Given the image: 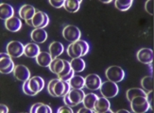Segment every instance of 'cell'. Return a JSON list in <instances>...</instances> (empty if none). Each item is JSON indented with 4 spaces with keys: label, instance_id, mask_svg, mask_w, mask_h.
Segmentation results:
<instances>
[{
    "label": "cell",
    "instance_id": "1",
    "mask_svg": "<svg viewBox=\"0 0 154 113\" xmlns=\"http://www.w3.org/2000/svg\"><path fill=\"white\" fill-rule=\"evenodd\" d=\"M71 87L68 81H63L60 78L51 79L48 86V94L54 97H63L68 94Z\"/></svg>",
    "mask_w": 154,
    "mask_h": 113
},
{
    "label": "cell",
    "instance_id": "2",
    "mask_svg": "<svg viewBox=\"0 0 154 113\" xmlns=\"http://www.w3.org/2000/svg\"><path fill=\"white\" fill-rule=\"evenodd\" d=\"M89 52V44L87 42L79 40V41L72 43L67 47V54L72 58H80L88 54Z\"/></svg>",
    "mask_w": 154,
    "mask_h": 113
},
{
    "label": "cell",
    "instance_id": "3",
    "mask_svg": "<svg viewBox=\"0 0 154 113\" xmlns=\"http://www.w3.org/2000/svg\"><path fill=\"white\" fill-rule=\"evenodd\" d=\"M85 96V94L83 92L82 89L78 90V89H70L67 94L63 96V102L66 106L69 107H76V106L82 103L83 98Z\"/></svg>",
    "mask_w": 154,
    "mask_h": 113
},
{
    "label": "cell",
    "instance_id": "4",
    "mask_svg": "<svg viewBox=\"0 0 154 113\" xmlns=\"http://www.w3.org/2000/svg\"><path fill=\"white\" fill-rule=\"evenodd\" d=\"M131 109L135 113H145L150 109L146 96H137L133 98L131 101Z\"/></svg>",
    "mask_w": 154,
    "mask_h": 113
},
{
    "label": "cell",
    "instance_id": "5",
    "mask_svg": "<svg viewBox=\"0 0 154 113\" xmlns=\"http://www.w3.org/2000/svg\"><path fill=\"white\" fill-rule=\"evenodd\" d=\"M105 76L107 79L112 82L118 83L121 82L125 77V72L124 70L119 67V66H111L105 72Z\"/></svg>",
    "mask_w": 154,
    "mask_h": 113
},
{
    "label": "cell",
    "instance_id": "6",
    "mask_svg": "<svg viewBox=\"0 0 154 113\" xmlns=\"http://www.w3.org/2000/svg\"><path fill=\"white\" fill-rule=\"evenodd\" d=\"M99 90H100V92H101V94L103 95V97H106L108 99L116 97L119 92V88L117 84L115 82H112L110 80L103 82L101 86H100Z\"/></svg>",
    "mask_w": 154,
    "mask_h": 113
},
{
    "label": "cell",
    "instance_id": "7",
    "mask_svg": "<svg viewBox=\"0 0 154 113\" xmlns=\"http://www.w3.org/2000/svg\"><path fill=\"white\" fill-rule=\"evenodd\" d=\"M80 36H82V33L78 26L68 25L64 26V28L63 29V37L66 41L70 42V43L80 40Z\"/></svg>",
    "mask_w": 154,
    "mask_h": 113
},
{
    "label": "cell",
    "instance_id": "8",
    "mask_svg": "<svg viewBox=\"0 0 154 113\" xmlns=\"http://www.w3.org/2000/svg\"><path fill=\"white\" fill-rule=\"evenodd\" d=\"M15 65L13 63L11 57L8 53H1L0 54V73L4 75L10 74L13 72Z\"/></svg>",
    "mask_w": 154,
    "mask_h": 113
},
{
    "label": "cell",
    "instance_id": "9",
    "mask_svg": "<svg viewBox=\"0 0 154 113\" xmlns=\"http://www.w3.org/2000/svg\"><path fill=\"white\" fill-rule=\"evenodd\" d=\"M7 53L11 58H20L24 55L25 46L22 44V43L11 41L7 44Z\"/></svg>",
    "mask_w": 154,
    "mask_h": 113
},
{
    "label": "cell",
    "instance_id": "10",
    "mask_svg": "<svg viewBox=\"0 0 154 113\" xmlns=\"http://www.w3.org/2000/svg\"><path fill=\"white\" fill-rule=\"evenodd\" d=\"M137 59L143 64H151L153 62V50L149 48H141L137 52Z\"/></svg>",
    "mask_w": 154,
    "mask_h": 113
},
{
    "label": "cell",
    "instance_id": "11",
    "mask_svg": "<svg viewBox=\"0 0 154 113\" xmlns=\"http://www.w3.org/2000/svg\"><path fill=\"white\" fill-rule=\"evenodd\" d=\"M101 84H102L101 78L96 74L88 75L85 77V87L90 91L99 90Z\"/></svg>",
    "mask_w": 154,
    "mask_h": 113
},
{
    "label": "cell",
    "instance_id": "12",
    "mask_svg": "<svg viewBox=\"0 0 154 113\" xmlns=\"http://www.w3.org/2000/svg\"><path fill=\"white\" fill-rule=\"evenodd\" d=\"M12 73L14 77L20 81L26 82L30 78V72L29 68L25 65H15L14 70H13Z\"/></svg>",
    "mask_w": 154,
    "mask_h": 113
},
{
    "label": "cell",
    "instance_id": "13",
    "mask_svg": "<svg viewBox=\"0 0 154 113\" xmlns=\"http://www.w3.org/2000/svg\"><path fill=\"white\" fill-rule=\"evenodd\" d=\"M36 13V9L31 5H24L19 10V16L21 19H24L26 22L31 21Z\"/></svg>",
    "mask_w": 154,
    "mask_h": 113
},
{
    "label": "cell",
    "instance_id": "14",
    "mask_svg": "<svg viewBox=\"0 0 154 113\" xmlns=\"http://www.w3.org/2000/svg\"><path fill=\"white\" fill-rule=\"evenodd\" d=\"M28 81L29 89L35 94H38L40 91H42L45 87V80L40 76H33L32 78H29Z\"/></svg>",
    "mask_w": 154,
    "mask_h": 113
},
{
    "label": "cell",
    "instance_id": "15",
    "mask_svg": "<svg viewBox=\"0 0 154 113\" xmlns=\"http://www.w3.org/2000/svg\"><path fill=\"white\" fill-rule=\"evenodd\" d=\"M111 108V104L108 98L106 97H98L95 104L94 111L97 113H107Z\"/></svg>",
    "mask_w": 154,
    "mask_h": 113
},
{
    "label": "cell",
    "instance_id": "16",
    "mask_svg": "<svg viewBox=\"0 0 154 113\" xmlns=\"http://www.w3.org/2000/svg\"><path fill=\"white\" fill-rule=\"evenodd\" d=\"M6 28L11 32H17L22 28V21L21 19L13 16L11 19H8L5 21Z\"/></svg>",
    "mask_w": 154,
    "mask_h": 113
},
{
    "label": "cell",
    "instance_id": "17",
    "mask_svg": "<svg viewBox=\"0 0 154 113\" xmlns=\"http://www.w3.org/2000/svg\"><path fill=\"white\" fill-rule=\"evenodd\" d=\"M30 37L35 43H43L48 40V32L44 28H35L31 32Z\"/></svg>",
    "mask_w": 154,
    "mask_h": 113
},
{
    "label": "cell",
    "instance_id": "18",
    "mask_svg": "<svg viewBox=\"0 0 154 113\" xmlns=\"http://www.w3.org/2000/svg\"><path fill=\"white\" fill-rule=\"evenodd\" d=\"M41 53V48L39 47V45L37 43H28L25 46V51L24 55L28 58H37L38 55Z\"/></svg>",
    "mask_w": 154,
    "mask_h": 113
},
{
    "label": "cell",
    "instance_id": "19",
    "mask_svg": "<svg viewBox=\"0 0 154 113\" xmlns=\"http://www.w3.org/2000/svg\"><path fill=\"white\" fill-rule=\"evenodd\" d=\"M13 14H14V10L13 8L6 3H1L0 4V18L2 20H8L13 17Z\"/></svg>",
    "mask_w": 154,
    "mask_h": 113
},
{
    "label": "cell",
    "instance_id": "20",
    "mask_svg": "<svg viewBox=\"0 0 154 113\" xmlns=\"http://www.w3.org/2000/svg\"><path fill=\"white\" fill-rule=\"evenodd\" d=\"M64 51L63 44L60 42H53L49 45V54L51 55L52 58H58Z\"/></svg>",
    "mask_w": 154,
    "mask_h": 113
},
{
    "label": "cell",
    "instance_id": "21",
    "mask_svg": "<svg viewBox=\"0 0 154 113\" xmlns=\"http://www.w3.org/2000/svg\"><path fill=\"white\" fill-rule=\"evenodd\" d=\"M52 61H53V58L51 55L48 52H41L36 58L37 64L42 66V67H49Z\"/></svg>",
    "mask_w": 154,
    "mask_h": 113
},
{
    "label": "cell",
    "instance_id": "22",
    "mask_svg": "<svg viewBox=\"0 0 154 113\" xmlns=\"http://www.w3.org/2000/svg\"><path fill=\"white\" fill-rule=\"evenodd\" d=\"M49 70L55 75H59L61 74L62 71L64 68V59H61V58H54L51 61L50 65H49Z\"/></svg>",
    "mask_w": 154,
    "mask_h": 113
},
{
    "label": "cell",
    "instance_id": "23",
    "mask_svg": "<svg viewBox=\"0 0 154 113\" xmlns=\"http://www.w3.org/2000/svg\"><path fill=\"white\" fill-rule=\"evenodd\" d=\"M44 21H45V12L39 10H36V13L34 17L31 19V21H29L30 26H33V28H40L41 25L44 24Z\"/></svg>",
    "mask_w": 154,
    "mask_h": 113
},
{
    "label": "cell",
    "instance_id": "24",
    "mask_svg": "<svg viewBox=\"0 0 154 113\" xmlns=\"http://www.w3.org/2000/svg\"><path fill=\"white\" fill-rule=\"evenodd\" d=\"M80 4H82V0H65L63 8L66 11L74 13L79 10Z\"/></svg>",
    "mask_w": 154,
    "mask_h": 113
},
{
    "label": "cell",
    "instance_id": "25",
    "mask_svg": "<svg viewBox=\"0 0 154 113\" xmlns=\"http://www.w3.org/2000/svg\"><path fill=\"white\" fill-rule=\"evenodd\" d=\"M72 89L82 90L85 87V78L80 76H73V77L68 81Z\"/></svg>",
    "mask_w": 154,
    "mask_h": 113
},
{
    "label": "cell",
    "instance_id": "26",
    "mask_svg": "<svg viewBox=\"0 0 154 113\" xmlns=\"http://www.w3.org/2000/svg\"><path fill=\"white\" fill-rule=\"evenodd\" d=\"M98 96L95 94H85L84 98H83V101L82 104L84 105V107L94 110V108H95V104L97 100Z\"/></svg>",
    "mask_w": 154,
    "mask_h": 113
},
{
    "label": "cell",
    "instance_id": "27",
    "mask_svg": "<svg viewBox=\"0 0 154 113\" xmlns=\"http://www.w3.org/2000/svg\"><path fill=\"white\" fill-rule=\"evenodd\" d=\"M70 65H71V68L72 70L74 71L75 73L78 72H82L84 69H85V61L82 58H73L72 61L70 62Z\"/></svg>",
    "mask_w": 154,
    "mask_h": 113
},
{
    "label": "cell",
    "instance_id": "28",
    "mask_svg": "<svg viewBox=\"0 0 154 113\" xmlns=\"http://www.w3.org/2000/svg\"><path fill=\"white\" fill-rule=\"evenodd\" d=\"M30 113H51L52 109L49 106L45 105L42 103H37L34 104L30 109Z\"/></svg>",
    "mask_w": 154,
    "mask_h": 113
},
{
    "label": "cell",
    "instance_id": "29",
    "mask_svg": "<svg viewBox=\"0 0 154 113\" xmlns=\"http://www.w3.org/2000/svg\"><path fill=\"white\" fill-rule=\"evenodd\" d=\"M127 99L131 102L134 97L137 96H146V92L142 90V89H138V88H132L127 91Z\"/></svg>",
    "mask_w": 154,
    "mask_h": 113
},
{
    "label": "cell",
    "instance_id": "30",
    "mask_svg": "<svg viewBox=\"0 0 154 113\" xmlns=\"http://www.w3.org/2000/svg\"><path fill=\"white\" fill-rule=\"evenodd\" d=\"M132 3H133L132 0H116V1H115L116 8L121 11L128 10L131 7Z\"/></svg>",
    "mask_w": 154,
    "mask_h": 113
},
{
    "label": "cell",
    "instance_id": "31",
    "mask_svg": "<svg viewBox=\"0 0 154 113\" xmlns=\"http://www.w3.org/2000/svg\"><path fill=\"white\" fill-rule=\"evenodd\" d=\"M142 88L146 92H149L153 91V77L152 76H145L141 80Z\"/></svg>",
    "mask_w": 154,
    "mask_h": 113
},
{
    "label": "cell",
    "instance_id": "32",
    "mask_svg": "<svg viewBox=\"0 0 154 113\" xmlns=\"http://www.w3.org/2000/svg\"><path fill=\"white\" fill-rule=\"evenodd\" d=\"M71 71H72V68H71L70 62L67 61H64V68H63V70L62 71L61 74H59L57 76H58V78L62 79L63 77H64V76H68V75L70 74V72H71Z\"/></svg>",
    "mask_w": 154,
    "mask_h": 113
},
{
    "label": "cell",
    "instance_id": "33",
    "mask_svg": "<svg viewBox=\"0 0 154 113\" xmlns=\"http://www.w3.org/2000/svg\"><path fill=\"white\" fill-rule=\"evenodd\" d=\"M23 91H24L25 94L29 95V96H34V95H36L34 92H33L29 89V81L28 80H26V82H24V84H23Z\"/></svg>",
    "mask_w": 154,
    "mask_h": 113
},
{
    "label": "cell",
    "instance_id": "34",
    "mask_svg": "<svg viewBox=\"0 0 154 113\" xmlns=\"http://www.w3.org/2000/svg\"><path fill=\"white\" fill-rule=\"evenodd\" d=\"M153 4H154V2L152 1V0H148V1L146 2V5H145V9H146V11H148L150 15H153V14H154Z\"/></svg>",
    "mask_w": 154,
    "mask_h": 113
},
{
    "label": "cell",
    "instance_id": "35",
    "mask_svg": "<svg viewBox=\"0 0 154 113\" xmlns=\"http://www.w3.org/2000/svg\"><path fill=\"white\" fill-rule=\"evenodd\" d=\"M49 4L56 9H60L64 6V0H59V1H57V0H49Z\"/></svg>",
    "mask_w": 154,
    "mask_h": 113
},
{
    "label": "cell",
    "instance_id": "36",
    "mask_svg": "<svg viewBox=\"0 0 154 113\" xmlns=\"http://www.w3.org/2000/svg\"><path fill=\"white\" fill-rule=\"evenodd\" d=\"M146 100H148L149 104V108L150 109L153 110V91H149V92H146Z\"/></svg>",
    "mask_w": 154,
    "mask_h": 113
},
{
    "label": "cell",
    "instance_id": "37",
    "mask_svg": "<svg viewBox=\"0 0 154 113\" xmlns=\"http://www.w3.org/2000/svg\"><path fill=\"white\" fill-rule=\"evenodd\" d=\"M58 113H64V112H67V113H73V109H71V107H69V106H64V107H61L58 111Z\"/></svg>",
    "mask_w": 154,
    "mask_h": 113
},
{
    "label": "cell",
    "instance_id": "38",
    "mask_svg": "<svg viewBox=\"0 0 154 113\" xmlns=\"http://www.w3.org/2000/svg\"><path fill=\"white\" fill-rule=\"evenodd\" d=\"M9 111H10L9 108L7 107L6 105H3V104L0 105V112H1V113H8Z\"/></svg>",
    "mask_w": 154,
    "mask_h": 113
},
{
    "label": "cell",
    "instance_id": "39",
    "mask_svg": "<svg viewBox=\"0 0 154 113\" xmlns=\"http://www.w3.org/2000/svg\"><path fill=\"white\" fill-rule=\"evenodd\" d=\"M78 112H79V113H93V112H95V111L84 107V108H82V109H80Z\"/></svg>",
    "mask_w": 154,
    "mask_h": 113
},
{
    "label": "cell",
    "instance_id": "40",
    "mask_svg": "<svg viewBox=\"0 0 154 113\" xmlns=\"http://www.w3.org/2000/svg\"><path fill=\"white\" fill-rule=\"evenodd\" d=\"M117 113H129L128 110H125V109H121V110H118Z\"/></svg>",
    "mask_w": 154,
    "mask_h": 113
},
{
    "label": "cell",
    "instance_id": "41",
    "mask_svg": "<svg viewBox=\"0 0 154 113\" xmlns=\"http://www.w3.org/2000/svg\"><path fill=\"white\" fill-rule=\"evenodd\" d=\"M103 3H111L112 1H111V0H104V1H102Z\"/></svg>",
    "mask_w": 154,
    "mask_h": 113
}]
</instances>
